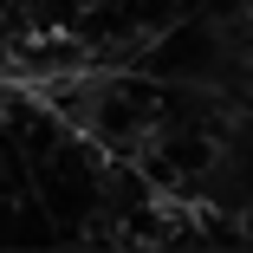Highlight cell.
<instances>
[{
	"instance_id": "cell-1",
	"label": "cell",
	"mask_w": 253,
	"mask_h": 253,
	"mask_svg": "<svg viewBox=\"0 0 253 253\" xmlns=\"http://www.w3.org/2000/svg\"><path fill=\"white\" fill-rule=\"evenodd\" d=\"M7 59H13V78L26 84H72L78 72H91V45L72 33H20L7 39Z\"/></svg>"
}]
</instances>
